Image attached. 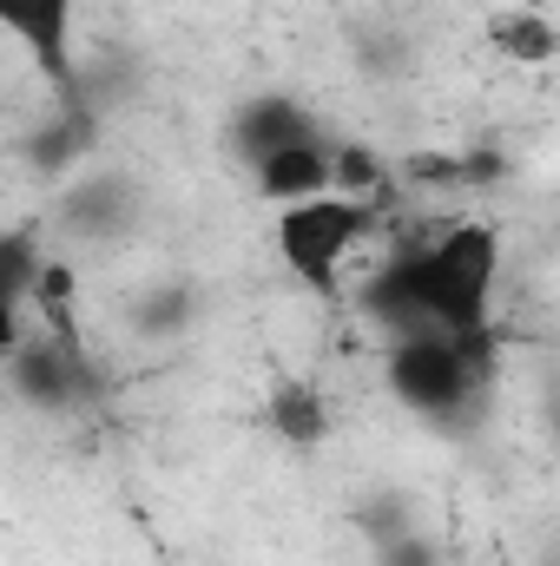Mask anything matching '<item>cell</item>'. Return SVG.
<instances>
[{"label":"cell","instance_id":"obj_10","mask_svg":"<svg viewBox=\"0 0 560 566\" xmlns=\"http://www.w3.org/2000/svg\"><path fill=\"white\" fill-rule=\"evenodd\" d=\"M258 171V191H265V205H303V198H323L330 191V145L323 139H303V145H283L271 158H258L251 165Z\"/></svg>","mask_w":560,"mask_h":566},{"label":"cell","instance_id":"obj_14","mask_svg":"<svg viewBox=\"0 0 560 566\" xmlns=\"http://www.w3.org/2000/svg\"><path fill=\"white\" fill-rule=\"evenodd\" d=\"M53 251L40 244V224H7L0 231V296L7 303H27V290L40 277V264H46Z\"/></svg>","mask_w":560,"mask_h":566},{"label":"cell","instance_id":"obj_6","mask_svg":"<svg viewBox=\"0 0 560 566\" xmlns=\"http://www.w3.org/2000/svg\"><path fill=\"white\" fill-rule=\"evenodd\" d=\"M145 198L126 171H73L60 191V224L73 238H126L139 224Z\"/></svg>","mask_w":560,"mask_h":566},{"label":"cell","instance_id":"obj_17","mask_svg":"<svg viewBox=\"0 0 560 566\" xmlns=\"http://www.w3.org/2000/svg\"><path fill=\"white\" fill-rule=\"evenodd\" d=\"M20 336H27V303H7L0 296V363L20 349Z\"/></svg>","mask_w":560,"mask_h":566},{"label":"cell","instance_id":"obj_16","mask_svg":"<svg viewBox=\"0 0 560 566\" xmlns=\"http://www.w3.org/2000/svg\"><path fill=\"white\" fill-rule=\"evenodd\" d=\"M376 566H442V547L428 534H396V541H376Z\"/></svg>","mask_w":560,"mask_h":566},{"label":"cell","instance_id":"obj_7","mask_svg":"<svg viewBox=\"0 0 560 566\" xmlns=\"http://www.w3.org/2000/svg\"><path fill=\"white\" fill-rule=\"evenodd\" d=\"M303 139H317V119H310V106L290 99V93H251V99L231 113V151H238L245 165H258V158H271L283 145H303Z\"/></svg>","mask_w":560,"mask_h":566},{"label":"cell","instance_id":"obj_15","mask_svg":"<svg viewBox=\"0 0 560 566\" xmlns=\"http://www.w3.org/2000/svg\"><path fill=\"white\" fill-rule=\"evenodd\" d=\"M363 534H370V547L376 541H396V534H409L416 527V507H409V494H396V488H383V494H370L363 501Z\"/></svg>","mask_w":560,"mask_h":566},{"label":"cell","instance_id":"obj_2","mask_svg":"<svg viewBox=\"0 0 560 566\" xmlns=\"http://www.w3.org/2000/svg\"><path fill=\"white\" fill-rule=\"evenodd\" d=\"M495 382V329L488 336H396L383 349V389L422 422H462Z\"/></svg>","mask_w":560,"mask_h":566},{"label":"cell","instance_id":"obj_11","mask_svg":"<svg viewBox=\"0 0 560 566\" xmlns=\"http://www.w3.org/2000/svg\"><path fill=\"white\" fill-rule=\"evenodd\" d=\"M488 46L508 66H554L560 33L541 7H501V13H488Z\"/></svg>","mask_w":560,"mask_h":566},{"label":"cell","instance_id":"obj_9","mask_svg":"<svg viewBox=\"0 0 560 566\" xmlns=\"http://www.w3.org/2000/svg\"><path fill=\"white\" fill-rule=\"evenodd\" d=\"M265 428L278 434L283 448L317 454V448L330 441V402H323V389H317V382H303V376L271 382V396H265Z\"/></svg>","mask_w":560,"mask_h":566},{"label":"cell","instance_id":"obj_5","mask_svg":"<svg viewBox=\"0 0 560 566\" xmlns=\"http://www.w3.org/2000/svg\"><path fill=\"white\" fill-rule=\"evenodd\" d=\"M7 389H13L27 409L60 416V409L86 402V396L100 389V369H93V356L60 349L46 329H27V336H20V349L7 356Z\"/></svg>","mask_w":560,"mask_h":566},{"label":"cell","instance_id":"obj_4","mask_svg":"<svg viewBox=\"0 0 560 566\" xmlns=\"http://www.w3.org/2000/svg\"><path fill=\"white\" fill-rule=\"evenodd\" d=\"M73 33H80V0H0V40H13L20 60H27L60 99L80 93Z\"/></svg>","mask_w":560,"mask_h":566},{"label":"cell","instance_id":"obj_13","mask_svg":"<svg viewBox=\"0 0 560 566\" xmlns=\"http://www.w3.org/2000/svg\"><path fill=\"white\" fill-rule=\"evenodd\" d=\"M390 165L370 151V145H356V139H343V145H330V191H343V198H370V205H383L390 198Z\"/></svg>","mask_w":560,"mask_h":566},{"label":"cell","instance_id":"obj_3","mask_svg":"<svg viewBox=\"0 0 560 566\" xmlns=\"http://www.w3.org/2000/svg\"><path fill=\"white\" fill-rule=\"evenodd\" d=\"M383 224V205L370 198H343V191H323V198H303V205H283L278 224H271V244H278V264L303 290L330 296L343 264L370 244V231Z\"/></svg>","mask_w":560,"mask_h":566},{"label":"cell","instance_id":"obj_1","mask_svg":"<svg viewBox=\"0 0 560 566\" xmlns=\"http://www.w3.org/2000/svg\"><path fill=\"white\" fill-rule=\"evenodd\" d=\"M390 277L403 283L409 310L435 336H488L495 329V283H501V238L481 218L442 224L409 251L390 258Z\"/></svg>","mask_w":560,"mask_h":566},{"label":"cell","instance_id":"obj_8","mask_svg":"<svg viewBox=\"0 0 560 566\" xmlns=\"http://www.w3.org/2000/svg\"><path fill=\"white\" fill-rule=\"evenodd\" d=\"M93 145H100V119H93V106H66L60 119H46V126H33L27 145H20V158L40 171V178H53V185H66L73 171H86V158H93Z\"/></svg>","mask_w":560,"mask_h":566},{"label":"cell","instance_id":"obj_12","mask_svg":"<svg viewBox=\"0 0 560 566\" xmlns=\"http://www.w3.org/2000/svg\"><path fill=\"white\" fill-rule=\"evenodd\" d=\"M191 323H198V290L191 283H152L133 303V329L152 336V343H178V336H191Z\"/></svg>","mask_w":560,"mask_h":566}]
</instances>
